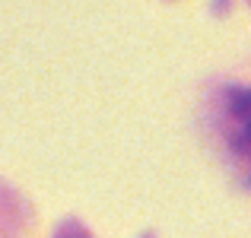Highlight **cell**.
Listing matches in <instances>:
<instances>
[{"label": "cell", "instance_id": "7a4b0ae2", "mask_svg": "<svg viewBox=\"0 0 251 238\" xmlns=\"http://www.w3.org/2000/svg\"><path fill=\"white\" fill-rule=\"evenodd\" d=\"M57 238H86V232H80V229H64Z\"/></svg>", "mask_w": 251, "mask_h": 238}, {"label": "cell", "instance_id": "6da1fadb", "mask_svg": "<svg viewBox=\"0 0 251 238\" xmlns=\"http://www.w3.org/2000/svg\"><path fill=\"white\" fill-rule=\"evenodd\" d=\"M229 115V146L251 178V89H232L226 102Z\"/></svg>", "mask_w": 251, "mask_h": 238}]
</instances>
